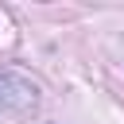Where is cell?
Listing matches in <instances>:
<instances>
[{
  "instance_id": "cell-1",
  "label": "cell",
  "mask_w": 124,
  "mask_h": 124,
  "mask_svg": "<svg viewBox=\"0 0 124 124\" xmlns=\"http://www.w3.org/2000/svg\"><path fill=\"white\" fill-rule=\"evenodd\" d=\"M35 105H39V85H35V81H27L23 74L0 70V120L27 116Z\"/></svg>"
}]
</instances>
